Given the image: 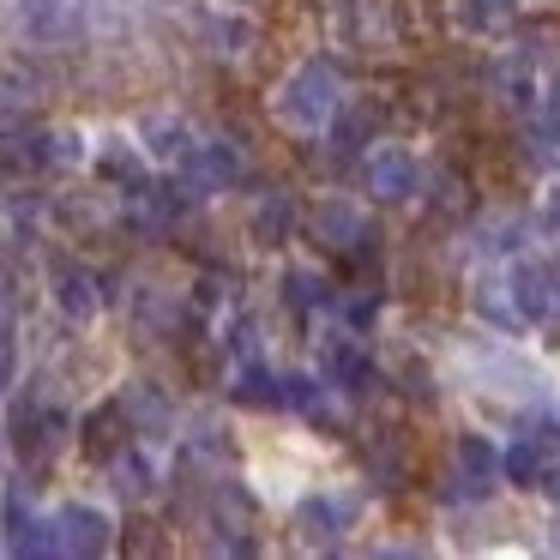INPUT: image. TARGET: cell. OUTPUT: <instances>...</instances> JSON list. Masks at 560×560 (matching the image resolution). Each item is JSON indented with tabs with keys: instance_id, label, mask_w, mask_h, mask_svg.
Masks as SVG:
<instances>
[{
	"instance_id": "1",
	"label": "cell",
	"mask_w": 560,
	"mask_h": 560,
	"mask_svg": "<svg viewBox=\"0 0 560 560\" xmlns=\"http://www.w3.org/2000/svg\"><path fill=\"white\" fill-rule=\"evenodd\" d=\"M338 109H343L338 67L319 61V55L295 61L290 73H283V85L271 91V115H278V127H290V133H326V127L338 121Z\"/></svg>"
},
{
	"instance_id": "2",
	"label": "cell",
	"mask_w": 560,
	"mask_h": 560,
	"mask_svg": "<svg viewBox=\"0 0 560 560\" xmlns=\"http://www.w3.org/2000/svg\"><path fill=\"white\" fill-rule=\"evenodd\" d=\"M331 37H338V49H355V55L398 49L392 0H331Z\"/></svg>"
},
{
	"instance_id": "3",
	"label": "cell",
	"mask_w": 560,
	"mask_h": 560,
	"mask_svg": "<svg viewBox=\"0 0 560 560\" xmlns=\"http://www.w3.org/2000/svg\"><path fill=\"white\" fill-rule=\"evenodd\" d=\"M500 476H506V458H500L482 434H458V446H452V476H446L452 488H446V494L488 500L500 488Z\"/></svg>"
},
{
	"instance_id": "4",
	"label": "cell",
	"mask_w": 560,
	"mask_h": 560,
	"mask_svg": "<svg viewBox=\"0 0 560 560\" xmlns=\"http://www.w3.org/2000/svg\"><path fill=\"white\" fill-rule=\"evenodd\" d=\"M13 19H19V31H25V43H37V49H67V43L79 37V25H85V7H79V0H19Z\"/></svg>"
},
{
	"instance_id": "5",
	"label": "cell",
	"mask_w": 560,
	"mask_h": 560,
	"mask_svg": "<svg viewBox=\"0 0 560 560\" xmlns=\"http://www.w3.org/2000/svg\"><path fill=\"white\" fill-rule=\"evenodd\" d=\"M416 458H410V440H404V428H380V434H368L362 446V476L374 494H398L404 482H410Z\"/></svg>"
},
{
	"instance_id": "6",
	"label": "cell",
	"mask_w": 560,
	"mask_h": 560,
	"mask_svg": "<svg viewBox=\"0 0 560 560\" xmlns=\"http://www.w3.org/2000/svg\"><path fill=\"white\" fill-rule=\"evenodd\" d=\"M319 374H326L338 392H350V398H374L380 392V368L368 362V350L355 338H343V331L326 338V350H319Z\"/></svg>"
},
{
	"instance_id": "7",
	"label": "cell",
	"mask_w": 560,
	"mask_h": 560,
	"mask_svg": "<svg viewBox=\"0 0 560 560\" xmlns=\"http://www.w3.org/2000/svg\"><path fill=\"white\" fill-rule=\"evenodd\" d=\"M368 230H374V223L362 218V206H355V199H319L314 218H307V235H314V247H319V254H331V259H343Z\"/></svg>"
},
{
	"instance_id": "8",
	"label": "cell",
	"mask_w": 560,
	"mask_h": 560,
	"mask_svg": "<svg viewBox=\"0 0 560 560\" xmlns=\"http://www.w3.org/2000/svg\"><path fill=\"white\" fill-rule=\"evenodd\" d=\"M127 434H133V416H127V398H103L85 410L79 422V452L97 464H109L115 452H127Z\"/></svg>"
},
{
	"instance_id": "9",
	"label": "cell",
	"mask_w": 560,
	"mask_h": 560,
	"mask_svg": "<svg viewBox=\"0 0 560 560\" xmlns=\"http://www.w3.org/2000/svg\"><path fill=\"white\" fill-rule=\"evenodd\" d=\"M355 518V500H338V494H307L295 506V542L302 548H338V536L350 530Z\"/></svg>"
},
{
	"instance_id": "10",
	"label": "cell",
	"mask_w": 560,
	"mask_h": 560,
	"mask_svg": "<svg viewBox=\"0 0 560 560\" xmlns=\"http://www.w3.org/2000/svg\"><path fill=\"white\" fill-rule=\"evenodd\" d=\"M362 182L380 206H404V199L416 194V158L404 145H380L362 158Z\"/></svg>"
},
{
	"instance_id": "11",
	"label": "cell",
	"mask_w": 560,
	"mask_h": 560,
	"mask_svg": "<svg viewBox=\"0 0 560 560\" xmlns=\"http://www.w3.org/2000/svg\"><path fill=\"white\" fill-rule=\"evenodd\" d=\"M67 440V416L61 410H49V404H13V452L19 458H31V464H43L55 446Z\"/></svg>"
},
{
	"instance_id": "12",
	"label": "cell",
	"mask_w": 560,
	"mask_h": 560,
	"mask_svg": "<svg viewBox=\"0 0 560 560\" xmlns=\"http://www.w3.org/2000/svg\"><path fill=\"white\" fill-rule=\"evenodd\" d=\"M61 555H109L115 548V524L103 518L97 506H85V500H73V506H61Z\"/></svg>"
},
{
	"instance_id": "13",
	"label": "cell",
	"mask_w": 560,
	"mask_h": 560,
	"mask_svg": "<svg viewBox=\"0 0 560 560\" xmlns=\"http://www.w3.org/2000/svg\"><path fill=\"white\" fill-rule=\"evenodd\" d=\"M49 290H55V307H61V314L73 319V326L97 319V307H103V295H97V271H85L79 259H61V266H55Z\"/></svg>"
},
{
	"instance_id": "14",
	"label": "cell",
	"mask_w": 560,
	"mask_h": 560,
	"mask_svg": "<svg viewBox=\"0 0 560 560\" xmlns=\"http://www.w3.org/2000/svg\"><path fill=\"white\" fill-rule=\"evenodd\" d=\"M506 283H512V295H518V307H524V319H530V326H548V319L560 314V283H555V271H548V266L518 259Z\"/></svg>"
},
{
	"instance_id": "15",
	"label": "cell",
	"mask_w": 560,
	"mask_h": 560,
	"mask_svg": "<svg viewBox=\"0 0 560 560\" xmlns=\"http://www.w3.org/2000/svg\"><path fill=\"white\" fill-rule=\"evenodd\" d=\"M97 175L115 187L121 199H151L158 187H151V170H145V158H139L127 139H109V145L97 151Z\"/></svg>"
},
{
	"instance_id": "16",
	"label": "cell",
	"mask_w": 560,
	"mask_h": 560,
	"mask_svg": "<svg viewBox=\"0 0 560 560\" xmlns=\"http://www.w3.org/2000/svg\"><path fill=\"white\" fill-rule=\"evenodd\" d=\"M139 145H145L151 158H163V163H187L199 151V139H194V127H187L182 115L151 109L145 121H139Z\"/></svg>"
},
{
	"instance_id": "17",
	"label": "cell",
	"mask_w": 560,
	"mask_h": 560,
	"mask_svg": "<svg viewBox=\"0 0 560 560\" xmlns=\"http://www.w3.org/2000/svg\"><path fill=\"white\" fill-rule=\"evenodd\" d=\"M374 127H380V103H368V97L343 103V109H338V121L326 127V133H331V163L362 158V145L374 139Z\"/></svg>"
},
{
	"instance_id": "18",
	"label": "cell",
	"mask_w": 560,
	"mask_h": 560,
	"mask_svg": "<svg viewBox=\"0 0 560 560\" xmlns=\"http://www.w3.org/2000/svg\"><path fill=\"white\" fill-rule=\"evenodd\" d=\"M187 170H194V187H235L247 175V158L235 139H211V145H199L187 158Z\"/></svg>"
},
{
	"instance_id": "19",
	"label": "cell",
	"mask_w": 560,
	"mask_h": 560,
	"mask_svg": "<svg viewBox=\"0 0 560 560\" xmlns=\"http://www.w3.org/2000/svg\"><path fill=\"white\" fill-rule=\"evenodd\" d=\"M247 235H254L259 247H283L295 235V199L290 194H259L254 199V211H247Z\"/></svg>"
},
{
	"instance_id": "20",
	"label": "cell",
	"mask_w": 560,
	"mask_h": 560,
	"mask_svg": "<svg viewBox=\"0 0 560 560\" xmlns=\"http://www.w3.org/2000/svg\"><path fill=\"white\" fill-rule=\"evenodd\" d=\"M49 163H61V133H43V127L37 133H19V127L7 133V175L13 182L19 175H43Z\"/></svg>"
},
{
	"instance_id": "21",
	"label": "cell",
	"mask_w": 560,
	"mask_h": 560,
	"mask_svg": "<svg viewBox=\"0 0 560 560\" xmlns=\"http://www.w3.org/2000/svg\"><path fill=\"white\" fill-rule=\"evenodd\" d=\"M121 398H127V416H133V434L158 440V434H170V428H175V410H170V398H163V386H151V380H133Z\"/></svg>"
},
{
	"instance_id": "22",
	"label": "cell",
	"mask_w": 560,
	"mask_h": 560,
	"mask_svg": "<svg viewBox=\"0 0 560 560\" xmlns=\"http://www.w3.org/2000/svg\"><path fill=\"white\" fill-rule=\"evenodd\" d=\"M512 19H518V0H458V7H452V25H458L464 37H494Z\"/></svg>"
},
{
	"instance_id": "23",
	"label": "cell",
	"mask_w": 560,
	"mask_h": 560,
	"mask_svg": "<svg viewBox=\"0 0 560 560\" xmlns=\"http://www.w3.org/2000/svg\"><path fill=\"white\" fill-rule=\"evenodd\" d=\"M331 380H314V374H283V398H290V410H302L307 422H326L338 428V410H331Z\"/></svg>"
},
{
	"instance_id": "24",
	"label": "cell",
	"mask_w": 560,
	"mask_h": 560,
	"mask_svg": "<svg viewBox=\"0 0 560 560\" xmlns=\"http://www.w3.org/2000/svg\"><path fill=\"white\" fill-rule=\"evenodd\" d=\"M109 482H115V494H121V500H151V494H158V470H151L145 452H115V458H109Z\"/></svg>"
},
{
	"instance_id": "25",
	"label": "cell",
	"mask_w": 560,
	"mask_h": 560,
	"mask_svg": "<svg viewBox=\"0 0 560 560\" xmlns=\"http://www.w3.org/2000/svg\"><path fill=\"white\" fill-rule=\"evenodd\" d=\"M230 398L235 404H254V410H278V404H290V398H283V380L266 374L259 362H247L242 374L230 380Z\"/></svg>"
},
{
	"instance_id": "26",
	"label": "cell",
	"mask_w": 560,
	"mask_h": 560,
	"mask_svg": "<svg viewBox=\"0 0 560 560\" xmlns=\"http://www.w3.org/2000/svg\"><path fill=\"white\" fill-rule=\"evenodd\" d=\"M476 314H488L494 319L500 331H518V326H530V319H524V307H518V295H512V283H494V278H482L476 283Z\"/></svg>"
},
{
	"instance_id": "27",
	"label": "cell",
	"mask_w": 560,
	"mask_h": 560,
	"mask_svg": "<svg viewBox=\"0 0 560 560\" xmlns=\"http://www.w3.org/2000/svg\"><path fill=\"white\" fill-rule=\"evenodd\" d=\"M494 97L506 103L512 115H536V85H530V61H500L494 67Z\"/></svg>"
},
{
	"instance_id": "28",
	"label": "cell",
	"mask_w": 560,
	"mask_h": 560,
	"mask_svg": "<svg viewBox=\"0 0 560 560\" xmlns=\"http://www.w3.org/2000/svg\"><path fill=\"white\" fill-rule=\"evenodd\" d=\"M428 206H434V218H446V223L470 218V175L458 182V170H440V175H434V194H428Z\"/></svg>"
},
{
	"instance_id": "29",
	"label": "cell",
	"mask_w": 560,
	"mask_h": 560,
	"mask_svg": "<svg viewBox=\"0 0 560 560\" xmlns=\"http://www.w3.org/2000/svg\"><path fill=\"white\" fill-rule=\"evenodd\" d=\"M283 302H290L295 314H314V307H326V302H331V283L319 278V271L290 266V271H283Z\"/></svg>"
},
{
	"instance_id": "30",
	"label": "cell",
	"mask_w": 560,
	"mask_h": 560,
	"mask_svg": "<svg viewBox=\"0 0 560 560\" xmlns=\"http://www.w3.org/2000/svg\"><path fill=\"white\" fill-rule=\"evenodd\" d=\"M506 476H512V488H542V446L536 440H518V446L506 452Z\"/></svg>"
},
{
	"instance_id": "31",
	"label": "cell",
	"mask_w": 560,
	"mask_h": 560,
	"mask_svg": "<svg viewBox=\"0 0 560 560\" xmlns=\"http://www.w3.org/2000/svg\"><path fill=\"white\" fill-rule=\"evenodd\" d=\"M127 555H163V548H170V536H163V524H151V518H133L127 524Z\"/></svg>"
},
{
	"instance_id": "32",
	"label": "cell",
	"mask_w": 560,
	"mask_h": 560,
	"mask_svg": "<svg viewBox=\"0 0 560 560\" xmlns=\"http://www.w3.org/2000/svg\"><path fill=\"white\" fill-rule=\"evenodd\" d=\"M211 43H218V55H247L254 25H242V19H211Z\"/></svg>"
},
{
	"instance_id": "33",
	"label": "cell",
	"mask_w": 560,
	"mask_h": 560,
	"mask_svg": "<svg viewBox=\"0 0 560 560\" xmlns=\"http://www.w3.org/2000/svg\"><path fill=\"white\" fill-rule=\"evenodd\" d=\"M398 392H404V398L434 404V374H428V362H404L398 368Z\"/></svg>"
},
{
	"instance_id": "34",
	"label": "cell",
	"mask_w": 560,
	"mask_h": 560,
	"mask_svg": "<svg viewBox=\"0 0 560 560\" xmlns=\"http://www.w3.org/2000/svg\"><path fill=\"white\" fill-rule=\"evenodd\" d=\"M536 223H542L548 235H560V187H548V194H542V211H536Z\"/></svg>"
},
{
	"instance_id": "35",
	"label": "cell",
	"mask_w": 560,
	"mask_h": 560,
	"mask_svg": "<svg viewBox=\"0 0 560 560\" xmlns=\"http://www.w3.org/2000/svg\"><path fill=\"white\" fill-rule=\"evenodd\" d=\"M542 115H555V121H560V67L548 73V103H542Z\"/></svg>"
},
{
	"instance_id": "36",
	"label": "cell",
	"mask_w": 560,
	"mask_h": 560,
	"mask_svg": "<svg viewBox=\"0 0 560 560\" xmlns=\"http://www.w3.org/2000/svg\"><path fill=\"white\" fill-rule=\"evenodd\" d=\"M542 494H548V500H555V506H560V464H555V470L542 476Z\"/></svg>"
},
{
	"instance_id": "37",
	"label": "cell",
	"mask_w": 560,
	"mask_h": 560,
	"mask_svg": "<svg viewBox=\"0 0 560 560\" xmlns=\"http://www.w3.org/2000/svg\"><path fill=\"white\" fill-rule=\"evenodd\" d=\"M555 283H560V266H555Z\"/></svg>"
}]
</instances>
